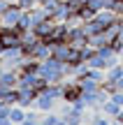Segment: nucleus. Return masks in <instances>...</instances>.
<instances>
[{
	"mask_svg": "<svg viewBox=\"0 0 123 125\" xmlns=\"http://www.w3.org/2000/svg\"><path fill=\"white\" fill-rule=\"evenodd\" d=\"M21 16H23V7H19L16 2H12L7 9L2 12V26H9V28H14V26H19V21H21Z\"/></svg>",
	"mask_w": 123,
	"mask_h": 125,
	"instance_id": "1",
	"label": "nucleus"
},
{
	"mask_svg": "<svg viewBox=\"0 0 123 125\" xmlns=\"http://www.w3.org/2000/svg\"><path fill=\"white\" fill-rule=\"evenodd\" d=\"M56 23H58V21H54V19L49 16V19H44V21H42V23H37V26L33 28V30H35V35L40 37V40H49V35H51V32H54Z\"/></svg>",
	"mask_w": 123,
	"mask_h": 125,
	"instance_id": "2",
	"label": "nucleus"
},
{
	"mask_svg": "<svg viewBox=\"0 0 123 125\" xmlns=\"http://www.w3.org/2000/svg\"><path fill=\"white\" fill-rule=\"evenodd\" d=\"M0 86L2 88H19V72L5 67L2 74H0Z\"/></svg>",
	"mask_w": 123,
	"mask_h": 125,
	"instance_id": "3",
	"label": "nucleus"
},
{
	"mask_svg": "<svg viewBox=\"0 0 123 125\" xmlns=\"http://www.w3.org/2000/svg\"><path fill=\"white\" fill-rule=\"evenodd\" d=\"M56 102H58V100H54L51 95H46V93H40V95H37V100H35V109H37V111H44V114H49L51 109L56 107Z\"/></svg>",
	"mask_w": 123,
	"mask_h": 125,
	"instance_id": "4",
	"label": "nucleus"
},
{
	"mask_svg": "<svg viewBox=\"0 0 123 125\" xmlns=\"http://www.w3.org/2000/svg\"><path fill=\"white\" fill-rule=\"evenodd\" d=\"M121 109H123V107H119V104H116L112 97L107 100V102H102V104H100V111L105 114V116H109V118H116V114H119Z\"/></svg>",
	"mask_w": 123,
	"mask_h": 125,
	"instance_id": "5",
	"label": "nucleus"
},
{
	"mask_svg": "<svg viewBox=\"0 0 123 125\" xmlns=\"http://www.w3.org/2000/svg\"><path fill=\"white\" fill-rule=\"evenodd\" d=\"M9 121H12L14 125H21L23 121H26V109L19 107V104H14V107L9 109Z\"/></svg>",
	"mask_w": 123,
	"mask_h": 125,
	"instance_id": "6",
	"label": "nucleus"
},
{
	"mask_svg": "<svg viewBox=\"0 0 123 125\" xmlns=\"http://www.w3.org/2000/svg\"><path fill=\"white\" fill-rule=\"evenodd\" d=\"M91 125H112V123H109V116H105V114L100 116V114H98V116L91 118Z\"/></svg>",
	"mask_w": 123,
	"mask_h": 125,
	"instance_id": "7",
	"label": "nucleus"
},
{
	"mask_svg": "<svg viewBox=\"0 0 123 125\" xmlns=\"http://www.w3.org/2000/svg\"><path fill=\"white\" fill-rule=\"evenodd\" d=\"M16 5H19V7H23V9H33V7L40 5V0H16Z\"/></svg>",
	"mask_w": 123,
	"mask_h": 125,
	"instance_id": "8",
	"label": "nucleus"
},
{
	"mask_svg": "<svg viewBox=\"0 0 123 125\" xmlns=\"http://www.w3.org/2000/svg\"><path fill=\"white\" fill-rule=\"evenodd\" d=\"M112 100H114V102L119 104V107H123V90H116V93L112 95Z\"/></svg>",
	"mask_w": 123,
	"mask_h": 125,
	"instance_id": "9",
	"label": "nucleus"
},
{
	"mask_svg": "<svg viewBox=\"0 0 123 125\" xmlns=\"http://www.w3.org/2000/svg\"><path fill=\"white\" fill-rule=\"evenodd\" d=\"M114 123H116V125H123V109H121L119 114H116V118H114Z\"/></svg>",
	"mask_w": 123,
	"mask_h": 125,
	"instance_id": "10",
	"label": "nucleus"
},
{
	"mask_svg": "<svg viewBox=\"0 0 123 125\" xmlns=\"http://www.w3.org/2000/svg\"><path fill=\"white\" fill-rule=\"evenodd\" d=\"M21 125H37V121H33V118H26V121H23Z\"/></svg>",
	"mask_w": 123,
	"mask_h": 125,
	"instance_id": "11",
	"label": "nucleus"
},
{
	"mask_svg": "<svg viewBox=\"0 0 123 125\" xmlns=\"http://www.w3.org/2000/svg\"><path fill=\"white\" fill-rule=\"evenodd\" d=\"M116 86H119V90H123V76H121V79H116Z\"/></svg>",
	"mask_w": 123,
	"mask_h": 125,
	"instance_id": "12",
	"label": "nucleus"
},
{
	"mask_svg": "<svg viewBox=\"0 0 123 125\" xmlns=\"http://www.w3.org/2000/svg\"><path fill=\"white\" fill-rule=\"evenodd\" d=\"M114 125H116V123H114Z\"/></svg>",
	"mask_w": 123,
	"mask_h": 125,
	"instance_id": "13",
	"label": "nucleus"
}]
</instances>
